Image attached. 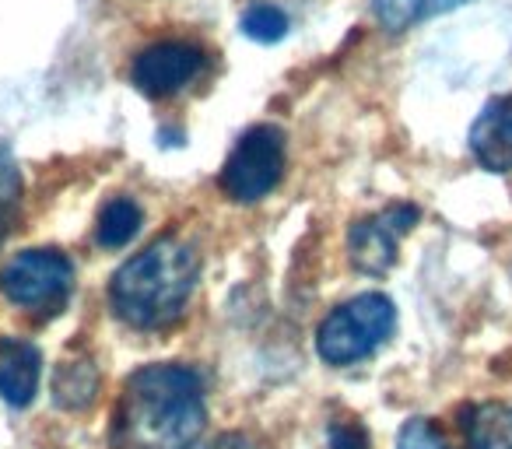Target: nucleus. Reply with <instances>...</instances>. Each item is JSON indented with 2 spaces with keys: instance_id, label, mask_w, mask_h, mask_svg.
<instances>
[{
  "instance_id": "obj_1",
  "label": "nucleus",
  "mask_w": 512,
  "mask_h": 449,
  "mask_svg": "<svg viewBox=\"0 0 512 449\" xmlns=\"http://www.w3.org/2000/svg\"><path fill=\"white\" fill-rule=\"evenodd\" d=\"M207 421L204 386L186 365L158 362L130 372L113 411L116 449H193Z\"/></svg>"
},
{
  "instance_id": "obj_2",
  "label": "nucleus",
  "mask_w": 512,
  "mask_h": 449,
  "mask_svg": "<svg viewBox=\"0 0 512 449\" xmlns=\"http://www.w3.org/2000/svg\"><path fill=\"white\" fill-rule=\"evenodd\" d=\"M200 281V253L179 236H158L109 281L113 313L134 330H165L186 313Z\"/></svg>"
},
{
  "instance_id": "obj_3",
  "label": "nucleus",
  "mask_w": 512,
  "mask_h": 449,
  "mask_svg": "<svg viewBox=\"0 0 512 449\" xmlns=\"http://www.w3.org/2000/svg\"><path fill=\"white\" fill-rule=\"evenodd\" d=\"M397 327V309L386 295L369 292L337 306L316 330V351L330 365H355L386 344Z\"/></svg>"
},
{
  "instance_id": "obj_4",
  "label": "nucleus",
  "mask_w": 512,
  "mask_h": 449,
  "mask_svg": "<svg viewBox=\"0 0 512 449\" xmlns=\"http://www.w3.org/2000/svg\"><path fill=\"white\" fill-rule=\"evenodd\" d=\"M0 292L29 313L53 316L74 292V264L60 250H25L0 267Z\"/></svg>"
},
{
  "instance_id": "obj_5",
  "label": "nucleus",
  "mask_w": 512,
  "mask_h": 449,
  "mask_svg": "<svg viewBox=\"0 0 512 449\" xmlns=\"http://www.w3.org/2000/svg\"><path fill=\"white\" fill-rule=\"evenodd\" d=\"M281 176H285V134L271 123H260L235 141L218 186L225 197L253 204V200H264L281 183Z\"/></svg>"
},
{
  "instance_id": "obj_6",
  "label": "nucleus",
  "mask_w": 512,
  "mask_h": 449,
  "mask_svg": "<svg viewBox=\"0 0 512 449\" xmlns=\"http://www.w3.org/2000/svg\"><path fill=\"white\" fill-rule=\"evenodd\" d=\"M421 211L414 204H390L383 211L358 218L348 232V257L355 264V271L362 274H386L397 260L400 239L418 225Z\"/></svg>"
},
{
  "instance_id": "obj_7",
  "label": "nucleus",
  "mask_w": 512,
  "mask_h": 449,
  "mask_svg": "<svg viewBox=\"0 0 512 449\" xmlns=\"http://www.w3.org/2000/svg\"><path fill=\"white\" fill-rule=\"evenodd\" d=\"M200 64H204V57H200L197 46L155 43L137 53L134 67H130V81H134L144 95H151V99H162V95H172L190 85V81L197 78Z\"/></svg>"
},
{
  "instance_id": "obj_8",
  "label": "nucleus",
  "mask_w": 512,
  "mask_h": 449,
  "mask_svg": "<svg viewBox=\"0 0 512 449\" xmlns=\"http://www.w3.org/2000/svg\"><path fill=\"white\" fill-rule=\"evenodd\" d=\"M470 155L488 172H512V95H498L470 127Z\"/></svg>"
},
{
  "instance_id": "obj_9",
  "label": "nucleus",
  "mask_w": 512,
  "mask_h": 449,
  "mask_svg": "<svg viewBox=\"0 0 512 449\" xmlns=\"http://www.w3.org/2000/svg\"><path fill=\"white\" fill-rule=\"evenodd\" d=\"M39 372H43V355L36 344L18 337L0 341V397L11 407H29L36 400Z\"/></svg>"
},
{
  "instance_id": "obj_10",
  "label": "nucleus",
  "mask_w": 512,
  "mask_h": 449,
  "mask_svg": "<svg viewBox=\"0 0 512 449\" xmlns=\"http://www.w3.org/2000/svg\"><path fill=\"white\" fill-rule=\"evenodd\" d=\"M467 449H512V404L488 400L463 411Z\"/></svg>"
},
{
  "instance_id": "obj_11",
  "label": "nucleus",
  "mask_w": 512,
  "mask_h": 449,
  "mask_svg": "<svg viewBox=\"0 0 512 449\" xmlns=\"http://www.w3.org/2000/svg\"><path fill=\"white\" fill-rule=\"evenodd\" d=\"M137 232H141V207H137V200H130V197L106 200V207L99 211V221H95V239H99V246L120 250Z\"/></svg>"
},
{
  "instance_id": "obj_12",
  "label": "nucleus",
  "mask_w": 512,
  "mask_h": 449,
  "mask_svg": "<svg viewBox=\"0 0 512 449\" xmlns=\"http://www.w3.org/2000/svg\"><path fill=\"white\" fill-rule=\"evenodd\" d=\"M463 4H470V0H372L376 18L390 32H404L411 25L425 22V18L446 15V11L463 8Z\"/></svg>"
},
{
  "instance_id": "obj_13",
  "label": "nucleus",
  "mask_w": 512,
  "mask_h": 449,
  "mask_svg": "<svg viewBox=\"0 0 512 449\" xmlns=\"http://www.w3.org/2000/svg\"><path fill=\"white\" fill-rule=\"evenodd\" d=\"M95 390H99V369H95L88 358H78V362H64L53 376V393H57L60 407H78L92 404Z\"/></svg>"
},
{
  "instance_id": "obj_14",
  "label": "nucleus",
  "mask_w": 512,
  "mask_h": 449,
  "mask_svg": "<svg viewBox=\"0 0 512 449\" xmlns=\"http://www.w3.org/2000/svg\"><path fill=\"white\" fill-rule=\"evenodd\" d=\"M22 211V169L8 148H0V243L11 236Z\"/></svg>"
},
{
  "instance_id": "obj_15",
  "label": "nucleus",
  "mask_w": 512,
  "mask_h": 449,
  "mask_svg": "<svg viewBox=\"0 0 512 449\" xmlns=\"http://www.w3.org/2000/svg\"><path fill=\"white\" fill-rule=\"evenodd\" d=\"M288 15L278 8V4H253V8L242 11L239 18V29L246 39H253V43H281V39L288 36Z\"/></svg>"
},
{
  "instance_id": "obj_16",
  "label": "nucleus",
  "mask_w": 512,
  "mask_h": 449,
  "mask_svg": "<svg viewBox=\"0 0 512 449\" xmlns=\"http://www.w3.org/2000/svg\"><path fill=\"white\" fill-rule=\"evenodd\" d=\"M397 449H446L439 428L425 418H411L397 435Z\"/></svg>"
},
{
  "instance_id": "obj_17",
  "label": "nucleus",
  "mask_w": 512,
  "mask_h": 449,
  "mask_svg": "<svg viewBox=\"0 0 512 449\" xmlns=\"http://www.w3.org/2000/svg\"><path fill=\"white\" fill-rule=\"evenodd\" d=\"M330 449H369V432L355 418H337L327 428Z\"/></svg>"
},
{
  "instance_id": "obj_18",
  "label": "nucleus",
  "mask_w": 512,
  "mask_h": 449,
  "mask_svg": "<svg viewBox=\"0 0 512 449\" xmlns=\"http://www.w3.org/2000/svg\"><path fill=\"white\" fill-rule=\"evenodd\" d=\"M204 449H267V446L246 432H228V435H218L214 442H207Z\"/></svg>"
}]
</instances>
